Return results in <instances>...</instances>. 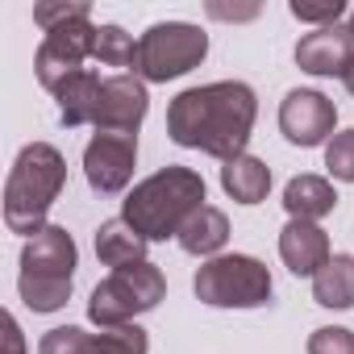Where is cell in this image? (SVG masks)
I'll list each match as a JSON object with an SVG mask.
<instances>
[{
	"mask_svg": "<svg viewBox=\"0 0 354 354\" xmlns=\"http://www.w3.org/2000/svg\"><path fill=\"white\" fill-rule=\"evenodd\" d=\"M342 84H346V92H350V96H354V67H350V71H346V75H342Z\"/></svg>",
	"mask_w": 354,
	"mask_h": 354,
	"instance_id": "83f0119b",
	"label": "cell"
},
{
	"mask_svg": "<svg viewBox=\"0 0 354 354\" xmlns=\"http://www.w3.org/2000/svg\"><path fill=\"white\" fill-rule=\"evenodd\" d=\"M162 296H167L162 271H158L154 263H133V267L113 271L104 283H96V292H92V300H88V317H92L100 329L129 325L138 313H150Z\"/></svg>",
	"mask_w": 354,
	"mask_h": 354,
	"instance_id": "8992f818",
	"label": "cell"
},
{
	"mask_svg": "<svg viewBox=\"0 0 354 354\" xmlns=\"http://www.w3.org/2000/svg\"><path fill=\"white\" fill-rule=\"evenodd\" d=\"M292 17L296 21H313L317 30H325V26H337V17L346 13V5L342 0H325V5H300V0H292Z\"/></svg>",
	"mask_w": 354,
	"mask_h": 354,
	"instance_id": "484cf974",
	"label": "cell"
},
{
	"mask_svg": "<svg viewBox=\"0 0 354 354\" xmlns=\"http://www.w3.org/2000/svg\"><path fill=\"white\" fill-rule=\"evenodd\" d=\"M308 354H354V333L342 325H321L308 337Z\"/></svg>",
	"mask_w": 354,
	"mask_h": 354,
	"instance_id": "d4e9b609",
	"label": "cell"
},
{
	"mask_svg": "<svg viewBox=\"0 0 354 354\" xmlns=\"http://www.w3.org/2000/svg\"><path fill=\"white\" fill-rule=\"evenodd\" d=\"M75 263H80V250H75V238L63 225L38 230L21 250V275H17V292H21L26 308L59 313L71 300Z\"/></svg>",
	"mask_w": 354,
	"mask_h": 354,
	"instance_id": "277c9868",
	"label": "cell"
},
{
	"mask_svg": "<svg viewBox=\"0 0 354 354\" xmlns=\"http://www.w3.org/2000/svg\"><path fill=\"white\" fill-rule=\"evenodd\" d=\"M279 259L288 263L292 275H317L333 254H329V238L321 225L313 221H288L279 234Z\"/></svg>",
	"mask_w": 354,
	"mask_h": 354,
	"instance_id": "4fadbf2b",
	"label": "cell"
},
{
	"mask_svg": "<svg viewBox=\"0 0 354 354\" xmlns=\"http://www.w3.org/2000/svg\"><path fill=\"white\" fill-rule=\"evenodd\" d=\"M96 34H100V26H92V17H80V21H67V26L46 30L42 46H38V59H34L38 80H42L46 92H59L71 75L88 71L84 59H92Z\"/></svg>",
	"mask_w": 354,
	"mask_h": 354,
	"instance_id": "ba28073f",
	"label": "cell"
},
{
	"mask_svg": "<svg viewBox=\"0 0 354 354\" xmlns=\"http://www.w3.org/2000/svg\"><path fill=\"white\" fill-rule=\"evenodd\" d=\"M80 17H92L88 0H42V5H34V21L42 30L67 26V21H80Z\"/></svg>",
	"mask_w": 354,
	"mask_h": 354,
	"instance_id": "7402d4cb",
	"label": "cell"
},
{
	"mask_svg": "<svg viewBox=\"0 0 354 354\" xmlns=\"http://www.w3.org/2000/svg\"><path fill=\"white\" fill-rule=\"evenodd\" d=\"M88 350H92V333H84L80 325H59L38 346V354H88Z\"/></svg>",
	"mask_w": 354,
	"mask_h": 354,
	"instance_id": "cb8c5ba5",
	"label": "cell"
},
{
	"mask_svg": "<svg viewBox=\"0 0 354 354\" xmlns=\"http://www.w3.org/2000/svg\"><path fill=\"white\" fill-rule=\"evenodd\" d=\"M325 167H329L333 180L354 184V129H342V133L329 138V146H325Z\"/></svg>",
	"mask_w": 354,
	"mask_h": 354,
	"instance_id": "603a6c76",
	"label": "cell"
},
{
	"mask_svg": "<svg viewBox=\"0 0 354 354\" xmlns=\"http://www.w3.org/2000/svg\"><path fill=\"white\" fill-rule=\"evenodd\" d=\"M100 88H104V80L92 75V71L71 75V80L55 92V100H59V121H63L67 129L92 125V121H96V104H100Z\"/></svg>",
	"mask_w": 354,
	"mask_h": 354,
	"instance_id": "e0dca14e",
	"label": "cell"
},
{
	"mask_svg": "<svg viewBox=\"0 0 354 354\" xmlns=\"http://www.w3.org/2000/svg\"><path fill=\"white\" fill-rule=\"evenodd\" d=\"M221 188L238 201V205H259L271 192V167L254 154H238L221 167Z\"/></svg>",
	"mask_w": 354,
	"mask_h": 354,
	"instance_id": "2e32d148",
	"label": "cell"
},
{
	"mask_svg": "<svg viewBox=\"0 0 354 354\" xmlns=\"http://www.w3.org/2000/svg\"><path fill=\"white\" fill-rule=\"evenodd\" d=\"M138 167V133H96L84 150V175L104 196L125 192Z\"/></svg>",
	"mask_w": 354,
	"mask_h": 354,
	"instance_id": "9c48e42d",
	"label": "cell"
},
{
	"mask_svg": "<svg viewBox=\"0 0 354 354\" xmlns=\"http://www.w3.org/2000/svg\"><path fill=\"white\" fill-rule=\"evenodd\" d=\"M313 296H317L321 308H354V259L333 254L313 275Z\"/></svg>",
	"mask_w": 354,
	"mask_h": 354,
	"instance_id": "d6986e66",
	"label": "cell"
},
{
	"mask_svg": "<svg viewBox=\"0 0 354 354\" xmlns=\"http://www.w3.org/2000/svg\"><path fill=\"white\" fill-rule=\"evenodd\" d=\"M192 288L213 308H259L271 300V271L250 254H217L196 271Z\"/></svg>",
	"mask_w": 354,
	"mask_h": 354,
	"instance_id": "52a82bcc",
	"label": "cell"
},
{
	"mask_svg": "<svg viewBox=\"0 0 354 354\" xmlns=\"http://www.w3.org/2000/svg\"><path fill=\"white\" fill-rule=\"evenodd\" d=\"M350 30H354V13H350Z\"/></svg>",
	"mask_w": 354,
	"mask_h": 354,
	"instance_id": "f1b7e54d",
	"label": "cell"
},
{
	"mask_svg": "<svg viewBox=\"0 0 354 354\" xmlns=\"http://www.w3.org/2000/svg\"><path fill=\"white\" fill-rule=\"evenodd\" d=\"M333 125H337L333 100L313 88H296L279 104V129L292 146H321L333 133Z\"/></svg>",
	"mask_w": 354,
	"mask_h": 354,
	"instance_id": "30bf717a",
	"label": "cell"
},
{
	"mask_svg": "<svg viewBox=\"0 0 354 354\" xmlns=\"http://www.w3.org/2000/svg\"><path fill=\"white\" fill-rule=\"evenodd\" d=\"M333 205H337V192L321 175H296L283 188V209L292 213V221H313L317 225L321 217L333 213Z\"/></svg>",
	"mask_w": 354,
	"mask_h": 354,
	"instance_id": "9a60e30c",
	"label": "cell"
},
{
	"mask_svg": "<svg viewBox=\"0 0 354 354\" xmlns=\"http://www.w3.org/2000/svg\"><path fill=\"white\" fill-rule=\"evenodd\" d=\"M92 59H100L104 67H133V71H138V42H133V34H125L121 26H100Z\"/></svg>",
	"mask_w": 354,
	"mask_h": 354,
	"instance_id": "ffe728a7",
	"label": "cell"
},
{
	"mask_svg": "<svg viewBox=\"0 0 354 354\" xmlns=\"http://www.w3.org/2000/svg\"><path fill=\"white\" fill-rule=\"evenodd\" d=\"M180 238V246L188 250V254H217L225 242H230V217L221 213V209H213V205H205V209H196L188 221H184V230L175 234Z\"/></svg>",
	"mask_w": 354,
	"mask_h": 354,
	"instance_id": "ac0fdd59",
	"label": "cell"
},
{
	"mask_svg": "<svg viewBox=\"0 0 354 354\" xmlns=\"http://www.w3.org/2000/svg\"><path fill=\"white\" fill-rule=\"evenodd\" d=\"M63 184H67V162L50 142L21 146L9 171V184H5V225L26 238L46 230V213L59 201Z\"/></svg>",
	"mask_w": 354,
	"mask_h": 354,
	"instance_id": "3957f363",
	"label": "cell"
},
{
	"mask_svg": "<svg viewBox=\"0 0 354 354\" xmlns=\"http://www.w3.org/2000/svg\"><path fill=\"white\" fill-rule=\"evenodd\" d=\"M146 350H150V342H146L142 325H113V329L92 333L88 354H146Z\"/></svg>",
	"mask_w": 354,
	"mask_h": 354,
	"instance_id": "44dd1931",
	"label": "cell"
},
{
	"mask_svg": "<svg viewBox=\"0 0 354 354\" xmlns=\"http://www.w3.org/2000/svg\"><path fill=\"white\" fill-rule=\"evenodd\" d=\"M5 354H26V337H21V325H17V317L13 313H5Z\"/></svg>",
	"mask_w": 354,
	"mask_h": 354,
	"instance_id": "4316f807",
	"label": "cell"
},
{
	"mask_svg": "<svg viewBox=\"0 0 354 354\" xmlns=\"http://www.w3.org/2000/svg\"><path fill=\"white\" fill-rule=\"evenodd\" d=\"M146 238L125 221V217H113V221H104L100 230H96V259L104 263V267H113V271H121V267H133V263H146Z\"/></svg>",
	"mask_w": 354,
	"mask_h": 354,
	"instance_id": "5bb4252c",
	"label": "cell"
},
{
	"mask_svg": "<svg viewBox=\"0 0 354 354\" xmlns=\"http://www.w3.org/2000/svg\"><path fill=\"white\" fill-rule=\"evenodd\" d=\"M150 109L146 84L138 75H113L100 88V104H96V133H138L142 117Z\"/></svg>",
	"mask_w": 354,
	"mask_h": 354,
	"instance_id": "8fae6325",
	"label": "cell"
},
{
	"mask_svg": "<svg viewBox=\"0 0 354 354\" xmlns=\"http://www.w3.org/2000/svg\"><path fill=\"white\" fill-rule=\"evenodd\" d=\"M296 63L308 75H346L354 67V30L350 26H325L300 38Z\"/></svg>",
	"mask_w": 354,
	"mask_h": 354,
	"instance_id": "7c38bea8",
	"label": "cell"
},
{
	"mask_svg": "<svg viewBox=\"0 0 354 354\" xmlns=\"http://www.w3.org/2000/svg\"><path fill=\"white\" fill-rule=\"evenodd\" d=\"M196 209H205V180L192 167H162L121 201V217L146 242L175 238Z\"/></svg>",
	"mask_w": 354,
	"mask_h": 354,
	"instance_id": "7a4b0ae2",
	"label": "cell"
},
{
	"mask_svg": "<svg viewBox=\"0 0 354 354\" xmlns=\"http://www.w3.org/2000/svg\"><path fill=\"white\" fill-rule=\"evenodd\" d=\"M254 117H259V100H254L250 84L221 80V84L188 88L175 96L167 109V133L175 146H188V150L230 162V158L246 154Z\"/></svg>",
	"mask_w": 354,
	"mask_h": 354,
	"instance_id": "6da1fadb",
	"label": "cell"
},
{
	"mask_svg": "<svg viewBox=\"0 0 354 354\" xmlns=\"http://www.w3.org/2000/svg\"><path fill=\"white\" fill-rule=\"evenodd\" d=\"M209 55V34L188 21H158L138 38V75L150 84L180 80Z\"/></svg>",
	"mask_w": 354,
	"mask_h": 354,
	"instance_id": "5b68a950",
	"label": "cell"
}]
</instances>
